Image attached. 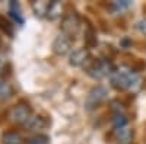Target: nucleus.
Segmentation results:
<instances>
[{"mask_svg": "<svg viewBox=\"0 0 146 144\" xmlns=\"http://www.w3.org/2000/svg\"><path fill=\"white\" fill-rule=\"evenodd\" d=\"M114 137H115V141L118 144H131L133 141V137H135V133L130 127H121V128H117L114 130Z\"/></svg>", "mask_w": 146, "mask_h": 144, "instance_id": "8", "label": "nucleus"}, {"mask_svg": "<svg viewBox=\"0 0 146 144\" xmlns=\"http://www.w3.org/2000/svg\"><path fill=\"white\" fill-rule=\"evenodd\" d=\"M2 141L3 144H23L21 134L16 133V131H6V133H3Z\"/></svg>", "mask_w": 146, "mask_h": 144, "instance_id": "14", "label": "nucleus"}, {"mask_svg": "<svg viewBox=\"0 0 146 144\" xmlns=\"http://www.w3.org/2000/svg\"><path fill=\"white\" fill-rule=\"evenodd\" d=\"M130 6H131L130 0H115V2L111 3V9H113V12H115V13H120V12L127 10Z\"/></svg>", "mask_w": 146, "mask_h": 144, "instance_id": "17", "label": "nucleus"}, {"mask_svg": "<svg viewBox=\"0 0 146 144\" xmlns=\"http://www.w3.org/2000/svg\"><path fill=\"white\" fill-rule=\"evenodd\" d=\"M113 64L108 61L105 58H94V60H89V63L85 67V71L86 74L92 79H96L100 80L102 77H110V74L113 73Z\"/></svg>", "mask_w": 146, "mask_h": 144, "instance_id": "2", "label": "nucleus"}, {"mask_svg": "<svg viewBox=\"0 0 146 144\" xmlns=\"http://www.w3.org/2000/svg\"><path fill=\"white\" fill-rule=\"evenodd\" d=\"M3 45V37H2V32H0V47Z\"/></svg>", "mask_w": 146, "mask_h": 144, "instance_id": "22", "label": "nucleus"}, {"mask_svg": "<svg viewBox=\"0 0 146 144\" xmlns=\"http://www.w3.org/2000/svg\"><path fill=\"white\" fill-rule=\"evenodd\" d=\"M72 41L73 39H70L69 37H66L63 34L57 35L53 41V53L58 57H63V55L69 54L72 50Z\"/></svg>", "mask_w": 146, "mask_h": 144, "instance_id": "7", "label": "nucleus"}, {"mask_svg": "<svg viewBox=\"0 0 146 144\" xmlns=\"http://www.w3.org/2000/svg\"><path fill=\"white\" fill-rule=\"evenodd\" d=\"M139 76L133 68L129 67H120V68H114L113 73L110 74V83L115 90H130L133 87H136L139 85Z\"/></svg>", "mask_w": 146, "mask_h": 144, "instance_id": "1", "label": "nucleus"}, {"mask_svg": "<svg viewBox=\"0 0 146 144\" xmlns=\"http://www.w3.org/2000/svg\"><path fill=\"white\" fill-rule=\"evenodd\" d=\"M60 29H62L63 35L69 37L70 39H75V37L78 35V32L80 29V16L78 12H75V10L66 12L64 16L62 18Z\"/></svg>", "mask_w": 146, "mask_h": 144, "instance_id": "3", "label": "nucleus"}, {"mask_svg": "<svg viewBox=\"0 0 146 144\" xmlns=\"http://www.w3.org/2000/svg\"><path fill=\"white\" fill-rule=\"evenodd\" d=\"M9 15H10L12 19H13L15 23H18V25H23L25 19H23L22 10H21V6H19L18 2H10L9 3Z\"/></svg>", "mask_w": 146, "mask_h": 144, "instance_id": "13", "label": "nucleus"}, {"mask_svg": "<svg viewBox=\"0 0 146 144\" xmlns=\"http://www.w3.org/2000/svg\"><path fill=\"white\" fill-rule=\"evenodd\" d=\"M13 22L7 20L5 16H0V32H2L3 35H6V37L9 38H13V34H15V29H13Z\"/></svg>", "mask_w": 146, "mask_h": 144, "instance_id": "15", "label": "nucleus"}, {"mask_svg": "<svg viewBox=\"0 0 146 144\" xmlns=\"http://www.w3.org/2000/svg\"><path fill=\"white\" fill-rule=\"evenodd\" d=\"M127 125V118L123 112H115L114 116H113V127L114 130L117 128H121V127H126Z\"/></svg>", "mask_w": 146, "mask_h": 144, "instance_id": "18", "label": "nucleus"}, {"mask_svg": "<svg viewBox=\"0 0 146 144\" xmlns=\"http://www.w3.org/2000/svg\"><path fill=\"white\" fill-rule=\"evenodd\" d=\"M63 16H64V5L62 2H58V0L51 2L50 7H48V12H47V18L50 20H57Z\"/></svg>", "mask_w": 146, "mask_h": 144, "instance_id": "9", "label": "nucleus"}, {"mask_svg": "<svg viewBox=\"0 0 146 144\" xmlns=\"http://www.w3.org/2000/svg\"><path fill=\"white\" fill-rule=\"evenodd\" d=\"M50 3L51 2H47V0L32 2L31 7H32V12L35 13V16L36 18H47V12H48V7H50Z\"/></svg>", "mask_w": 146, "mask_h": 144, "instance_id": "11", "label": "nucleus"}, {"mask_svg": "<svg viewBox=\"0 0 146 144\" xmlns=\"http://www.w3.org/2000/svg\"><path fill=\"white\" fill-rule=\"evenodd\" d=\"M5 66H6V60H5V57L2 54H0V71L5 68Z\"/></svg>", "mask_w": 146, "mask_h": 144, "instance_id": "21", "label": "nucleus"}, {"mask_svg": "<svg viewBox=\"0 0 146 144\" xmlns=\"http://www.w3.org/2000/svg\"><path fill=\"white\" fill-rule=\"evenodd\" d=\"M91 58V53L88 48H78V50H73L69 55V64L73 67H82L86 66L89 63Z\"/></svg>", "mask_w": 146, "mask_h": 144, "instance_id": "6", "label": "nucleus"}, {"mask_svg": "<svg viewBox=\"0 0 146 144\" xmlns=\"http://www.w3.org/2000/svg\"><path fill=\"white\" fill-rule=\"evenodd\" d=\"M15 89L6 79H0V102H6L13 98Z\"/></svg>", "mask_w": 146, "mask_h": 144, "instance_id": "10", "label": "nucleus"}, {"mask_svg": "<svg viewBox=\"0 0 146 144\" xmlns=\"http://www.w3.org/2000/svg\"><path fill=\"white\" fill-rule=\"evenodd\" d=\"M136 29L142 35H145V37H146V18H143V19H140V20L136 22Z\"/></svg>", "mask_w": 146, "mask_h": 144, "instance_id": "20", "label": "nucleus"}, {"mask_svg": "<svg viewBox=\"0 0 146 144\" xmlns=\"http://www.w3.org/2000/svg\"><path fill=\"white\" fill-rule=\"evenodd\" d=\"M28 144H50V137L42 133H35L27 140Z\"/></svg>", "mask_w": 146, "mask_h": 144, "instance_id": "16", "label": "nucleus"}, {"mask_svg": "<svg viewBox=\"0 0 146 144\" xmlns=\"http://www.w3.org/2000/svg\"><path fill=\"white\" fill-rule=\"evenodd\" d=\"M85 42H86L88 47H95L96 44H98V41H96V37H95V32L91 26H88V29L85 31Z\"/></svg>", "mask_w": 146, "mask_h": 144, "instance_id": "19", "label": "nucleus"}, {"mask_svg": "<svg viewBox=\"0 0 146 144\" xmlns=\"http://www.w3.org/2000/svg\"><path fill=\"white\" fill-rule=\"evenodd\" d=\"M32 109H31V106L27 105V103H16L12 109L9 111V119L12 122H15V124H19V125H25L28 121H29V118L32 116Z\"/></svg>", "mask_w": 146, "mask_h": 144, "instance_id": "5", "label": "nucleus"}, {"mask_svg": "<svg viewBox=\"0 0 146 144\" xmlns=\"http://www.w3.org/2000/svg\"><path fill=\"white\" fill-rule=\"evenodd\" d=\"M23 127L28 128L29 131H40V130H42V128L47 127V121H45L42 116H40V115H32L29 118V121Z\"/></svg>", "mask_w": 146, "mask_h": 144, "instance_id": "12", "label": "nucleus"}, {"mask_svg": "<svg viewBox=\"0 0 146 144\" xmlns=\"http://www.w3.org/2000/svg\"><path fill=\"white\" fill-rule=\"evenodd\" d=\"M108 98V90L104 86H94L88 95H86V99H85V108L88 111H94L96 108H100Z\"/></svg>", "mask_w": 146, "mask_h": 144, "instance_id": "4", "label": "nucleus"}]
</instances>
